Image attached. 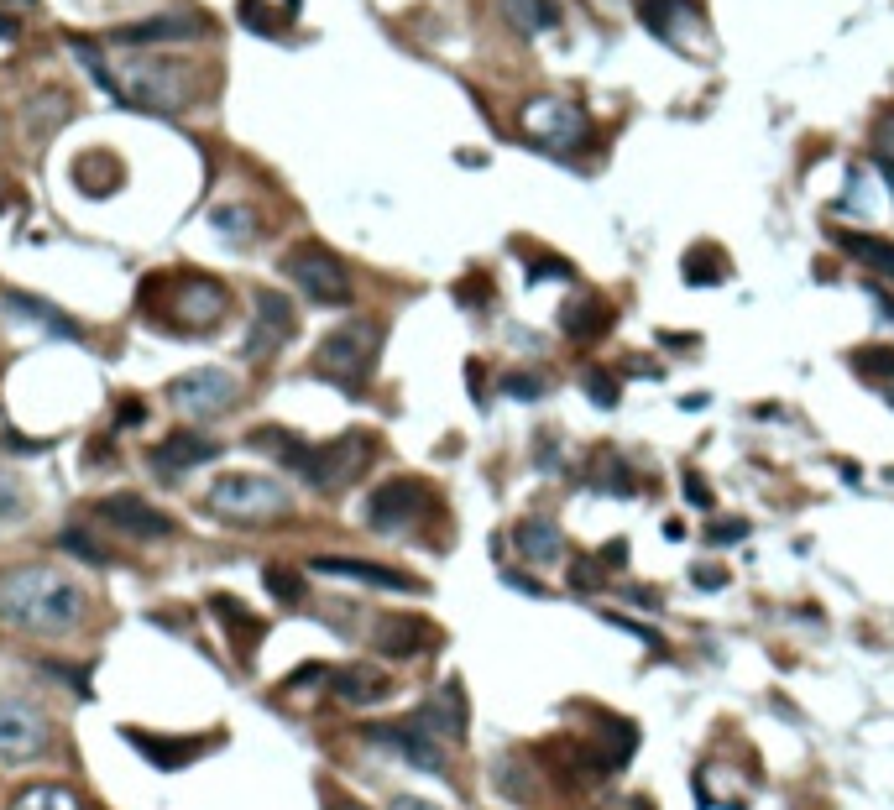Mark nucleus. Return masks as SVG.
Masks as SVG:
<instances>
[{
	"label": "nucleus",
	"mask_w": 894,
	"mask_h": 810,
	"mask_svg": "<svg viewBox=\"0 0 894 810\" xmlns=\"http://www.w3.org/2000/svg\"><path fill=\"white\" fill-rule=\"evenodd\" d=\"M0 309L16 314V319H27V324H37V330H48V335H58V340H84L79 319H68L63 309H53L48 298H32V293L6 288V293H0Z\"/></svg>",
	"instance_id": "4be33fe9"
},
{
	"label": "nucleus",
	"mask_w": 894,
	"mask_h": 810,
	"mask_svg": "<svg viewBox=\"0 0 894 810\" xmlns=\"http://www.w3.org/2000/svg\"><path fill=\"white\" fill-rule=\"evenodd\" d=\"M434 638H440V633H434L424 617H382L372 628V648L382 659H414V654H424Z\"/></svg>",
	"instance_id": "412c9836"
},
{
	"label": "nucleus",
	"mask_w": 894,
	"mask_h": 810,
	"mask_svg": "<svg viewBox=\"0 0 894 810\" xmlns=\"http://www.w3.org/2000/svg\"><path fill=\"white\" fill-rule=\"evenodd\" d=\"M68 110H74V105H68L63 89H37V95L27 100V110H21V115H27V136H32V142H48V136L68 121Z\"/></svg>",
	"instance_id": "cd10ccee"
},
{
	"label": "nucleus",
	"mask_w": 894,
	"mask_h": 810,
	"mask_svg": "<svg viewBox=\"0 0 894 810\" xmlns=\"http://www.w3.org/2000/svg\"><path fill=\"white\" fill-rule=\"evenodd\" d=\"M429 507H434V492L419 476H393L366 497V528H377V534H403V528L429 518Z\"/></svg>",
	"instance_id": "0eeeda50"
},
{
	"label": "nucleus",
	"mask_w": 894,
	"mask_h": 810,
	"mask_svg": "<svg viewBox=\"0 0 894 810\" xmlns=\"http://www.w3.org/2000/svg\"><path fill=\"white\" fill-rule=\"evenodd\" d=\"M874 298H879V309H884V314L894 319V298H889V293H874Z\"/></svg>",
	"instance_id": "5fc2aeb1"
},
{
	"label": "nucleus",
	"mask_w": 894,
	"mask_h": 810,
	"mask_svg": "<svg viewBox=\"0 0 894 810\" xmlns=\"http://www.w3.org/2000/svg\"><path fill=\"white\" fill-rule=\"evenodd\" d=\"M0 622L32 638H74L89 622V591L58 570H6L0 575Z\"/></svg>",
	"instance_id": "f257e3e1"
},
{
	"label": "nucleus",
	"mask_w": 894,
	"mask_h": 810,
	"mask_svg": "<svg viewBox=\"0 0 894 810\" xmlns=\"http://www.w3.org/2000/svg\"><path fill=\"white\" fill-rule=\"evenodd\" d=\"M53 743V722L48 711L21 701V696H0V763H32Z\"/></svg>",
	"instance_id": "9b49d317"
},
{
	"label": "nucleus",
	"mask_w": 894,
	"mask_h": 810,
	"mask_svg": "<svg viewBox=\"0 0 894 810\" xmlns=\"http://www.w3.org/2000/svg\"><path fill=\"white\" fill-rule=\"evenodd\" d=\"M638 21H644L654 37L675 42L680 21H685V27H701V11H696V0H638Z\"/></svg>",
	"instance_id": "b1692460"
},
{
	"label": "nucleus",
	"mask_w": 894,
	"mask_h": 810,
	"mask_svg": "<svg viewBox=\"0 0 894 810\" xmlns=\"http://www.w3.org/2000/svg\"><path fill=\"white\" fill-rule=\"evenodd\" d=\"M372 455H377V439L366 429H351V434L330 439V445H314L309 466H304V481L314 486V492H340V486H351L366 466H372Z\"/></svg>",
	"instance_id": "423d86ee"
},
{
	"label": "nucleus",
	"mask_w": 894,
	"mask_h": 810,
	"mask_svg": "<svg viewBox=\"0 0 894 810\" xmlns=\"http://www.w3.org/2000/svg\"><path fill=\"white\" fill-rule=\"evenodd\" d=\"M607 324H612V309L602 304V298H570V304L560 309V330L576 345H591Z\"/></svg>",
	"instance_id": "a878e982"
},
{
	"label": "nucleus",
	"mask_w": 894,
	"mask_h": 810,
	"mask_svg": "<svg viewBox=\"0 0 894 810\" xmlns=\"http://www.w3.org/2000/svg\"><path fill=\"white\" fill-rule=\"evenodd\" d=\"M236 16H241V27H246V32H257V37H278V21L267 16L262 0H241Z\"/></svg>",
	"instance_id": "ea45409f"
},
{
	"label": "nucleus",
	"mask_w": 894,
	"mask_h": 810,
	"mask_svg": "<svg viewBox=\"0 0 894 810\" xmlns=\"http://www.w3.org/2000/svg\"><path fill=\"white\" fill-rule=\"evenodd\" d=\"M68 48H74V58L84 63V74L95 79L110 100H116V74H110V63H105V53H100V42H89V37H79V32H68Z\"/></svg>",
	"instance_id": "473e14b6"
},
{
	"label": "nucleus",
	"mask_w": 894,
	"mask_h": 810,
	"mask_svg": "<svg viewBox=\"0 0 894 810\" xmlns=\"http://www.w3.org/2000/svg\"><path fill=\"white\" fill-rule=\"evenodd\" d=\"M837 246L853 262H863L868 272H879V277H889V283H894V241L868 236V230H837Z\"/></svg>",
	"instance_id": "bb28decb"
},
{
	"label": "nucleus",
	"mask_w": 894,
	"mask_h": 810,
	"mask_svg": "<svg viewBox=\"0 0 894 810\" xmlns=\"http://www.w3.org/2000/svg\"><path fill=\"white\" fill-rule=\"evenodd\" d=\"M68 554H74V560H84V565H110L116 560V554H110L95 534H84V528H63V539H58Z\"/></svg>",
	"instance_id": "4c0bfd02"
},
{
	"label": "nucleus",
	"mask_w": 894,
	"mask_h": 810,
	"mask_svg": "<svg viewBox=\"0 0 894 810\" xmlns=\"http://www.w3.org/2000/svg\"><path fill=\"white\" fill-rule=\"evenodd\" d=\"M199 89H204L199 68L163 58V53H136L116 74V100L136 105V110H152V115H178L183 105L199 100Z\"/></svg>",
	"instance_id": "f03ea898"
},
{
	"label": "nucleus",
	"mask_w": 894,
	"mask_h": 810,
	"mask_svg": "<svg viewBox=\"0 0 894 810\" xmlns=\"http://www.w3.org/2000/svg\"><path fill=\"white\" fill-rule=\"evenodd\" d=\"M32 513V492H27V481H16V476H0V528H11Z\"/></svg>",
	"instance_id": "e433bc0d"
},
{
	"label": "nucleus",
	"mask_w": 894,
	"mask_h": 810,
	"mask_svg": "<svg viewBox=\"0 0 894 810\" xmlns=\"http://www.w3.org/2000/svg\"><path fill=\"white\" fill-rule=\"evenodd\" d=\"M204 507L225 523H278L293 513V492L283 481H272L262 471H231V476H215L210 492H204Z\"/></svg>",
	"instance_id": "7ed1b4c3"
},
{
	"label": "nucleus",
	"mask_w": 894,
	"mask_h": 810,
	"mask_svg": "<svg viewBox=\"0 0 894 810\" xmlns=\"http://www.w3.org/2000/svg\"><path fill=\"white\" fill-rule=\"evenodd\" d=\"M743 534H748V523H743V518H727V523H717L706 539H712V544H738Z\"/></svg>",
	"instance_id": "49530a36"
},
{
	"label": "nucleus",
	"mask_w": 894,
	"mask_h": 810,
	"mask_svg": "<svg viewBox=\"0 0 894 810\" xmlns=\"http://www.w3.org/2000/svg\"><path fill=\"white\" fill-rule=\"evenodd\" d=\"M231 314V288L220 277H204V272H189L173 283V298H168V319L178 324L183 335H199V330H215V324Z\"/></svg>",
	"instance_id": "9d476101"
},
{
	"label": "nucleus",
	"mask_w": 894,
	"mask_h": 810,
	"mask_svg": "<svg viewBox=\"0 0 894 810\" xmlns=\"http://www.w3.org/2000/svg\"><path fill=\"white\" fill-rule=\"evenodd\" d=\"M680 486H685V497H691L696 507H712V486H706L701 471H680Z\"/></svg>",
	"instance_id": "a18cd8bd"
},
{
	"label": "nucleus",
	"mask_w": 894,
	"mask_h": 810,
	"mask_svg": "<svg viewBox=\"0 0 894 810\" xmlns=\"http://www.w3.org/2000/svg\"><path fill=\"white\" fill-rule=\"evenodd\" d=\"M591 476H596V486L602 492H612V497H633L638 492V476H633V466L617 450H602L596 455V466H591Z\"/></svg>",
	"instance_id": "7c9ffc66"
},
{
	"label": "nucleus",
	"mask_w": 894,
	"mask_h": 810,
	"mask_svg": "<svg viewBox=\"0 0 894 810\" xmlns=\"http://www.w3.org/2000/svg\"><path fill=\"white\" fill-rule=\"evenodd\" d=\"M889 403H894V392H889Z\"/></svg>",
	"instance_id": "6e6d98bb"
},
{
	"label": "nucleus",
	"mask_w": 894,
	"mask_h": 810,
	"mask_svg": "<svg viewBox=\"0 0 894 810\" xmlns=\"http://www.w3.org/2000/svg\"><path fill=\"white\" fill-rule=\"evenodd\" d=\"M874 152H879V162L894 173V110H884L879 121H874Z\"/></svg>",
	"instance_id": "79ce46f5"
},
{
	"label": "nucleus",
	"mask_w": 894,
	"mask_h": 810,
	"mask_svg": "<svg viewBox=\"0 0 894 810\" xmlns=\"http://www.w3.org/2000/svg\"><path fill=\"white\" fill-rule=\"evenodd\" d=\"M95 513H100V523H110L116 534H126V539H136V544H157V539L178 534V523L163 513V507H152L147 497H136V492L100 497Z\"/></svg>",
	"instance_id": "4468645a"
},
{
	"label": "nucleus",
	"mask_w": 894,
	"mask_h": 810,
	"mask_svg": "<svg viewBox=\"0 0 894 810\" xmlns=\"http://www.w3.org/2000/svg\"><path fill=\"white\" fill-rule=\"evenodd\" d=\"M685 283H696V288H712V283H722L727 277V257H717L712 246H696L691 257H685Z\"/></svg>",
	"instance_id": "f704fd0d"
},
{
	"label": "nucleus",
	"mask_w": 894,
	"mask_h": 810,
	"mask_svg": "<svg viewBox=\"0 0 894 810\" xmlns=\"http://www.w3.org/2000/svg\"><path fill=\"white\" fill-rule=\"evenodd\" d=\"M325 685L340 706H377V701L393 696V675L377 664H340Z\"/></svg>",
	"instance_id": "6ab92c4d"
},
{
	"label": "nucleus",
	"mask_w": 894,
	"mask_h": 810,
	"mask_svg": "<svg viewBox=\"0 0 894 810\" xmlns=\"http://www.w3.org/2000/svg\"><path fill=\"white\" fill-rule=\"evenodd\" d=\"M257 319H251V330H246V340H241V356L246 361H267V356H278L283 345L293 340V330H298V314H293V304L283 293H272V288H257Z\"/></svg>",
	"instance_id": "2eb2a0df"
},
{
	"label": "nucleus",
	"mask_w": 894,
	"mask_h": 810,
	"mask_svg": "<svg viewBox=\"0 0 894 810\" xmlns=\"http://www.w3.org/2000/svg\"><path fill=\"white\" fill-rule=\"evenodd\" d=\"M246 445L251 450H267V455H278L288 471H298L304 476V466H309V455H314V445L309 439H298L293 429H278V424H267V429H251L246 434Z\"/></svg>",
	"instance_id": "393cba45"
},
{
	"label": "nucleus",
	"mask_w": 894,
	"mask_h": 810,
	"mask_svg": "<svg viewBox=\"0 0 894 810\" xmlns=\"http://www.w3.org/2000/svg\"><path fill=\"white\" fill-rule=\"evenodd\" d=\"M502 392H508V398H544L549 382L534 377V372H508V377H502Z\"/></svg>",
	"instance_id": "a19ab883"
},
{
	"label": "nucleus",
	"mask_w": 894,
	"mask_h": 810,
	"mask_svg": "<svg viewBox=\"0 0 894 810\" xmlns=\"http://www.w3.org/2000/svg\"><path fill=\"white\" fill-rule=\"evenodd\" d=\"M283 277L309 298V304H325V309H346V304H351V293H356L346 262H340L330 246H319V241L293 246L288 257H283Z\"/></svg>",
	"instance_id": "39448f33"
},
{
	"label": "nucleus",
	"mask_w": 894,
	"mask_h": 810,
	"mask_svg": "<svg viewBox=\"0 0 894 810\" xmlns=\"http://www.w3.org/2000/svg\"><path fill=\"white\" fill-rule=\"evenodd\" d=\"M16 32H21V27H16V16H0V37H6V42H11Z\"/></svg>",
	"instance_id": "864d4df0"
},
{
	"label": "nucleus",
	"mask_w": 894,
	"mask_h": 810,
	"mask_svg": "<svg viewBox=\"0 0 894 810\" xmlns=\"http://www.w3.org/2000/svg\"><path fill=\"white\" fill-rule=\"evenodd\" d=\"M215 21L194 11V6H168L147 21H131V27H116V48H168V42H199L210 37Z\"/></svg>",
	"instance_id": "f8f14e48"
},
{
	"label": "nucleus",
	"mask_w": 894,
	"mask_h": 810,
	"mask_svg": "<svg viewBox=\"0 0 894 810\" xmlns=\"http://www.w3.org/2000/svg\"><path fill=\"white\" fill-rule=\"evenodd\" d=\"M262 581H267V591H272V601H278V607H304L309 586H304V575H293L288 565H267Z\"/></svg>",
	"instance_id": "72a5a7b5"
},
{
	"label": "nucleus",
	"mask_w": 894,
	"mask_h": 810,
	"mask_svg": "<svg viewBox=\"0 0 894 810\" xmlns=\"http://www.w3.org/2000/svg\"><path fill=\"white\" fill-rule=\"evenodd\" d=\"M210 225H215L231 246H246L251 236H257V220H251V210H241V204H220V210L210 215Z\"/></svg>",
	"instance_id": "c9c22d12"
},
{
	"label": "nucleus",
	"mask_w": 894,
	"mask_h": 810,
	"mask_svg": "<svg viewBox=\"0 0 894 810\" xmlns=\"http://www.w3.org/2000/svg\"><path fill=\"white\" fill-rule=\"evenodd\" d=\"M847 361H853L858 372H868V377H894V351L889 345H858Z\"/></svg>",
	"instance_id": "58836bf2"
},
{
	"label": "nucleus",
	"mask_w": 894,
	"mask_h": 810,
	"mask_svg": "<svg viewBox=\"0 0 894 810\" xmlns=\"http://www.w3.org/2000/svg\"><path fill=\"white\" fill-rule=\"evenodd\" d=\"M366 743H377L387 753H398L408 758L414 769L424 774H445V743L434 737L419 716H403V722H377V727H366Z\"/></svg>",
	"instance_id": "ddd939ff"
},
{
	"label": "nucleus",
	"mask_w": 894,
	"mask_h": 810,
	"mask_svg": "<svg viewBox=\"0 0 894 810\" xmlns=\"http://www.w3.org/2000/svg\"><path fill=\"white\" fill-rule=\"evenodd\" d=\"M387 810H440V805H429V800H419V795H398Z\"/></svg>",
	"instance_id": "3c124183"
},
{
	"label": "nucleus",
	"mask_w": 894,
	"mask_h": 810,
	"mask_svg": "<svg viewBox=\"0 0 894 810\" xmlns=\"http://www.w3.org/2000/svg\"><path fill=\"white\" fill-rule=\"evenodd\" d=\"M722 581H727V570H717V565H701V570H696V586H701V591H717Z\"/></svg>",
	"instance_id": "8fccbe9b"
},
{
	"label": "nucleus",
	"mask_w": 894,
	"mask_h": 810,
	"mask_svg": "<svg viewBox=\"0 0 894 810\" xmlns=\"http://www.w3.org/2000/svg\"><path fill=\"white\" fill-rule=\"evenodd\" d=\"M121 737L152 763V769H163V774L189 769V763H199L204 753L215 748V737H163V732H147V727H121Z\"/></svg>",
	"instance_id": "dca6fc26"
},
{
	"label": "nucleus",
	"mask_w": 894,
	"mask_h": 810,
	"mask_svg": "<svg viewBox=\"0 0 894 810\" xmlns=\"http://www.w3.org/2000/svg\"><path fill=\"white\" fill-rule=\"evenodd\" d=\"M513 544H518L523 560L544 565V560H555V554H560V528L544 523V518H523V523L513 528Z\"/></svg>",
	"instance_id": "c85d7f7f"
},
{
	"label": "nucleus",
	"mask_w": 894,
	"mask_h": 810,
	"mask_svg": "<svg viewBox=\"0 0 894 810\" xmlns=\"http://www.w3.org/2000/svg\"><path fill=\"white\" fill-rule=\"evenodd\" d=\"M502 16H508L523 37L560 27V6H549V0H502Z\"/></svg>",
	"instance_id": "c756f323"
},
{
	"label": "nucleus",
	"mask_w": 894,
	"mask_h": 810,
	"mask_svg": "<svg viewBox=\"0 0 894 810\" xmlns=\"http://www.w3.org/2000/svg\"><path fill=\"white\" fill-rule=\"evenodd\" d=\"M523 131L529 142L549 147V152H576L586 136H591V121L576 100H560V95H539L523 105Z\"/></svg>",
	"instance_id": "1a4fd4ad"
},
{
	"label": "nucleus",
	"mask_w": 894,
	"mask_h": 810,
	"mask_svg": "<svg viewBox=\"0 0 894 810\" xmlns=\"http://www.w3.org/2000/svg\"><path fill=\"white\" fill-rule=\"evenodd\" d=\"M529 277H534V283H544V277H570V262H560V257L534 262V267H529Z\"/></svg>",
	"instance_id": "de8ad7c7"
},
{
	"label": "nucleus",
	"mask_w": 894,
	"mask_h": 810,
	"mask_svg": "<svg viewBox=\"0 0 894 810\" xmlns=\"http://www.w3.org/2000/svg\"><path fill=\"white\" fill-rule=\"evenodd\" d=\"M210 612H215V622L225 633H231V648H236V659H251L262 648V638H267V622L246 607L241 596H231V591H215L210 596Z\"/></svg>",
	"instance_id": "aec40b11"
},
{
	"label": "nucleus",
	"mask_w": 894,
	"mask_h": 810,
	"mask_svg": "<svg viewBox=\"0 0 894 810\" xmlns=\"http://www.w3.org/2000/svg\"><path fill=\"white\" fill-rule=\"evenodd\" d=\"M419 722L440 737L445 748L461 743V737H466V690H461V680H450L440 696H429L424 711H419Z\"/></svg>",
	"instance_id": "5701e85b"
},
{
	"label": "nucleus",
	"mask_w": 894,
	"mask_h": 810,
	"mask_svg": "<svg viewBox=\"0 0 894 810\" xmlns=\"http://www.w3.org/2000/svg\"><path fill=\"white\" fill-rule=\"evenodd\" d=\"M377 345H382L377 324L372 319H351V324H340V330H330L314 345V372L330 377L340 392H361L366 377H372V366H377Z\"/></svg>",
	"instance_id": "20e7f679"
},
{
	"label": "nucleus",
	"mask_w": 894,
	"mask_h": 810,
	"mask_svg": "<svg viewBox=\"0 0 894 810\" xmlns=\"http://www.w3.org/2000/svg\"><path fill=\"white\" fill-rule=\"evenodd\" d=\"M0 450H11V455H42V450H53V439H27V434H16V429H0Z\"/></svg>",
	"instance_id": "c03bdc74"
},
{
	"label": "nucleus",
	"mask_w": 894,
	"mask_h": 810,
	"mask_svg": "<svg viewBox=\"0 0 894 810\" xmlns=\"http://www.w3.org/2000/svg\"><path fill=\"white\" fill-rule=\"evenodd\" d=\"M241 398V377L225 372V366H199V372H183L168 382V403L178 413H194V419H220L231 413Z\"/></svg>",
	"instance_id": "6e6552de"
},
{
	"label": "nucleus",
	"mask_w": 894,
	"mask_h": 810,
	"mask_svg": "<svg viewBox=\"0 0 894 810\" xmlns=\"http://www.w3.org/2000/svg\"><path fill=\"white\" fill-rule=\"evenodd\" d=\"M11 810H84V805H79L74 790H63V784H27V790L11 800Z\"/></svg>",
	"instance_id": "2f4dec72"
},
{
	"label": "nucleus",
	"mask_w": 894,
	"mask_h": 810,
	"mask_svg": "<svg viewBox=\"0 0 894 810\" xmlns=\"http://www.w3.org/2000/svg\"><path fill=\"white\" fill-rule=\"evenodd\" d=\"M309 570L314 575H340V581H361V586H377V591H424L419 575L393 570V565H372V560H346V554H314Z\"/></svg>",
	"instance_id": "f3484780"
},
{
	"label": "nucleus",
	"mask_w": 894,
	"mask_h": 810,
	"mask_svg": "<svg viewBox=\"0 0 894 810\" xmlns=\"http://www.w3.org/2000/svg\"><path fill=\"white\" fill-rule=\"evenodd\" d=\"M210 460H220V445H215V439H204L199 429H173L163 445L152 450V471L173 481V476L194 471V466H210Z\"/></svg>",
	"instance_id": "a211bd4d"
},
{
	"label": "nucleus",
	"mask_w": 894,
	"mask_h": 810,
	"mask_svg": "<svg viewBox=\"0 0 894 810\" xmlns=\"http://www.w3.org/2000/svg\"><path fill=\"white\" fill-rule=\"evenodd\" d=\"M586 398L602 403V408H617V377L607 372H586Z\"/></svg>",
	"instance_id": "37998d69"
},
{
	"label": "nucleus",
	"mask_w": 894,
	"mask_h": 810,
	"mask_svg": "<svg viewBox=\"0 0 894 810\" xmlns=\"http://www.w3.org/2000/svg\"><path fill=\"white\" fill-rule=\"evenodd\" d=\"M142 419H147V408H142V403H136V398H126V403L116 408V424H126V429H136V424H142Z\"/></svg>",
	"instance_id": "09e8293b"
},
{
	"label": "nucleus",
	"mask_w": 894,
	"mask_h": 810,
	"mask_svg": "<svg viewBox=\"0 0 894 810\" xmlns=\"http://www.w3.org/2000/svg\"><path fill=\"white\" fill-rule=\"evenodd\" d=\"M325 810H361L351 795H340V790H325Z\"/></svg>",
	"instance_id": "603ef678"
}]
</instances>
